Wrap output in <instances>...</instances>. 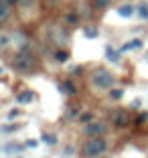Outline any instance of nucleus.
<instances>
[{
    "instance_id": "obj_19",
    "label": "nucleus",
    "mask_w": 148,
    "mask_h": 158,
    "mask_svg": "<svg viewBox=\"0 0 148 158\" xmlns=\"http://www.w3.org/2000/svg\"><path fill=\"white\" fill-rule=\"evenodd\" d=\"M112 98H114V99H120L122 98V89H112Z\"/></svg>"
},
{
    "instance_id": "obj_20",
    "label": "nucleus",
    "mask_w": 148,
    "mask_h": 158,
    "mask_svg": "<svg viewBox=\"0 0 148 158\" xmlns=\"http://www.w3.org/2000/svg\"><path fill=\"white\" fill-rule=\"evenodd\" d=\"M67 23L69 24H77V16H75V14H67Z\"/></svg>"
},
{
    "instance_id": "obj_23",
    "label": "nucleus",
    "mask_w": 148,
    "mask_h": 158,
    "mask_svg": "<svg viewBox=\"0 0 148 158\" xmlns=\"http://www.w3.org/2000/svg\"><path fill=\"white\" fill-rule=\"evenodd\" d=\"M146 120H148V114H142V116L138 118V122H146Z\"/></svg>"
},
{
    "instance_id": "obj_6",
    "label": "nucleus",
    "mask_w": 148,
    "mask_h": 158,
    "mask_svg": "<svg viewBox=\"0 0 148 158\" xmlns=\"http://www.w3.org/2000/svg\"><path fill=\"white\" fill-rule=\"evenodd\" d=\"M118 14H120V16H124V19H130V16L134 14V6H130V4H122L120 8H118Z\"/></svg>"
},
{
    "instance_id": "obj_1",
    "label": "nucleus",
    "mask_w": 148,
    "mask_h": 158,
    "mask_svg": "<svg viewBox=\"0 0 148 158\" xmlns=\"http://www.w3.org/2000/svg\"><path fill=\"white\" fill-rule=\"evenodd\" d=\"M91 85L97 87V89H112V85H114V75L106 69H97V71H93V75H91Z\"/></svg>"
},
{
    "instance_id": "obj_10",
    "label": "nucleus",
    "mask_w": 148,
    "mask_h": 158,
    "mask_svg": "<svg viewBox=\"0 0 148 158\" xmlns=\"http://www.w3.org/2000/svg\"><path fill=\"white\" fill-rule=\"evenodd\" d=\"M114 122H116L118 126H126L128 124V116H126L124 112H118L116 116H114Z\"/></svg>"
},
{
    "instance_id": "obj_18",
    "label": "nucleus",
    "mask_w": 148,
    "mask_h": 158,
    "mask_svg": "<svg viewBox=\"0 0 148 158\" xmlns=\"http://www.w3.org/2000/svg\"><path fill=\"white\" fill-rule=\"evenodd\" d=\"M79 120H81V122H91V120H93V114H91V112H85L83 116L79 118Z\"/></svg>"
},
{
    "instance_id": "obj_2",
    "label": "nucleus",
    "mask_w": 148,
    "mask_h": 158,
    "mask_svg": "<svg viewBox=\"0 0 148 158\" xmlns=\"http://www.w3.org/2000/svg\"><path fill=\"white\" fill-rule=\"evenodd\" d=\"M12 65L16 71H31L35 67V57L27 51H19L12 59Z\"/></svg>"
},
{
    "instance_id": "obj_24",
    "label": "nucleus",
    "mask_w": 148,
    "mask_h": 158,
    "mask_svg": "<svg viewBox=\"0 0 148 158\" xmlns=\"http://www.w3.org/2000/svg\"><path fill=\"white\" fill-rule=\"evenodd\" d=\"M20 4H28V2H31V0H19Z\"/></svg>"
},
{
    "instance_id": "obj_16",
    "label": "nucleus",
    "mask_w": 148,
    "mask_h": 158,
    "mask_svg": "<svg viewBox=\"0 0 148 158\" xmlns=\"http://www.w3.org/2000/svg\"><path fill=\"white\" fill-rule=\"evenodd\" d=\"M19 128H20V124H14V126H4V128H2V132H4V134H10V132L19 130Z\"/></svg>"
},
{
    "instance_id": "obj_5",
    "label": "nucleus",
    "mask_w": 148,
    "mask_h": 158,
    "mask_svg": "<svg viewBox=\"0 0 148 158\" xmlns=\"http://www.w3.org/2000/svg\"><path fill=\"white\" fill-rule=\"evenodd\" d=\"M104 132V126L99 124V122H91V124L85 128V134L91 136V138H99V134Z\"/></svg>"
},
{
    "instance_id": "obj_15",
    "label": "nucleus",
    "mask_w": 148,
    "mask_h": 158,
    "mask_svg": "<svg viewBox=\"0 0 148 158\" xmlns=\"http://www.w3.org/2000/svg\"><path fill=\"white\" fill-rule=\"evenodd\" d=\"M140 19H142V20H148V4H142V6H140Z\"/></svg>"
},
{
    "instance_id": "obj_25",
    "label": "nucleus",
    "mask_w": 148,
    "mask_h": 158,
    "mask_svg": "<svg viewBox=\"0 0 148 158\" xmlns=\"http://www.w3.org/2000/svg\"><path fill=\"white\" fill-rule=\"evenodd\" d=\"M0 73H2V69H0Z\"/></svg>"
},
{
    "instance_id": "obj_12",
    "label": "nucleus",
    "mask_w": 148,
    "mask_h": 158,
    "mask_svg": "<svg viewBox=\"0 0 148 158\" xmlns=\"http://www.w3.org/2000/svg\"><path fill=\"white\" fill-rule=\"evenodd\" d=\"M61 91H65V93H71V95H73V93H75V85H71L69 81H65V83L61 85Z\"/></svg>"
},
{
    "instance_id": "obj_11",
    "label": "nucleus",
    "mask_w": 148,
    "mask_h": 158,
    "mask_svg": "<svg viewBox=\"0 0 148 158\" xmlns=\"http://www.w3.org/2000/svg\"><path fill=\"white\" fill-rule=\"evenodd\" d=\"M41 140L45 142V144H55V142H57V138H55V136H53V134H47V132L41 136Z\"/></svg>"
},
{
    "instance_id": "obj_21",
    "label": "nucleus",
    "mask_w": 148,
    "mask_h": 158,
    "mask_svg": "<svg viewBox=\"0 0 148 158\" xmlns=\"http://www.w3.org/2000/svg\"><path fill=\"white\" fill-rule=\"evenodd\" d=\"M37 144H39L37 140H28V142H27V146H28V148H37Z\"/></svg>"
},
{
    "instance_id": "obj_3",
    "label": "nucleus",
    "mask_w": 148,
    "mask_h": 158,
    "mask_svg": "<svg viewBox=\"0 0 148 158\" xmlns=\"http://www.w3.org/2000/svg\"><path fill=\"white\" fill-rule=\"evenodd\" d=\"M83 152L87 156H99V154L106 152V140L102 138H91L87 144L83 146Z\"/></svg>"
},
{
    "instance_id": "obj_22",
    "label": "nucleus",
    "mask_w": 148,
    "mask_h": 158,
    "mask_svg": "<svg viewBox=\"0 0 148 158\" xmlns=\"http://www.w3.org/2000/svg\"><path fill=\"white\" fill-rule=\"evenodd\" d=\"M16 116H19V110H12V112L8 114V120H14Z\"/></svg>"
},
{
    "instance_id": "obj_17",
    "label": "nucleus",
    "mask_w": 148,
    "mask_h": 158,
    "mask_svg": "<svg viewBox=\"0 0 148 158\" xmlns=\"http://www.w3.org/2000/svg\"><path fill=\"white\" fill-rule=\"evenodd\" d=\"M55 57H57V61H67V59H69V53H67V51H59Z\"/></svg>"
},
{
    "instance_id": "obj_9",
    "label": "nucleus",
    "mask_w": 148,
    "mask_h": 158,
    "mask_svg": "<svg viewBox=\"0 0 148 158\" xmlns=\"http://www.w3.org/2000/svg\"><path fill=\"white\" fill-rule=\"evenodd\" d=\"M106 59L112 61V63H118V61H120V53L114 51L112 47H108V49H106Z\"/></svg>"
},
{
    "instance_id": "obj_13",
    "label": "nucleus",
    "mask_w": 148,
    "mask_h": 158,
    "mask_svg": "<svg viewBox=\"0 0 148 158\" xmlns=\"http://www.w3.org/2000/svg\"><path fill=\"white\" fill-rule=\"evenodd\" d=\"M4 150H6V152H12V154H14V152H23L24 148H23V146H19V144H8Z\"/></svg>"
},
{
    "instance_id": "obj_14",
    "label": "nucleus",
    "mask_w": 148,
    "mask_h": 158,
    "mask_svg": "<svg viewBox=\"0 0 148 158\" xmlns=\"http://www.w3.org/2000/svg\"><path fill=\"white\" fill-rule=\"evenodd\" d=\"M85 37H87V39H95L97 37V28L87 27V28H85Z\"/></svg>"
},
{
    "instance_id": "obj_4",
    "label": "nucleus",
    "mask_w": 148,
    "mask_h": 158,
    "mask_svg": "<svg viewBox=\"0 0 148 158\" xmlns=\"http://www.w3.org/2000/svg\"><path fill=\"white\" fill-rule=\"evenodd\" d=\"M12 2L14 0H0V24L10 19V14H12Z\"/></svg>"
},
{
    "instance_id": "obj_8",
    "label": "nucleus",
    "mask_w": 148,
    "mask_h": 158,
    "mask_svg": "<svg viewBox=\"0 0 148 158\" xmlns=\"http://www.w3.org/2000/svg\"><path fill=\"white\" fill-rule=\"evenodd\" d=\"M142 47V43L140 41H130V43H124L120 49V53H126V51H132V49H140Z\"/></svg>"
},
{
    "instance_id": "obj_7",
    "label": "nucleus",
    "mask_w": 148,
    "mask_h": 158,
    "mask_svg": "<svg viewBox=\"0 0 148 158\" xmlns=\"http://www.w3.org/2000/svg\"><path fill=\"white\" fill-rule=\"evenodd\" d=\"M19 103H31L32 99H35V93L32 91H23V93H19Z\"/></svg>"
}]
</instances>
